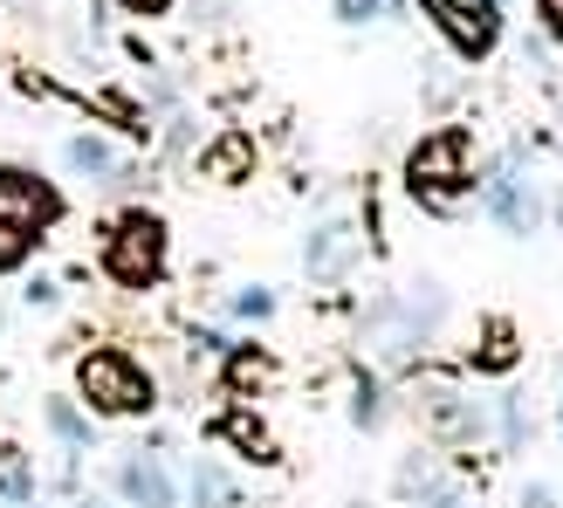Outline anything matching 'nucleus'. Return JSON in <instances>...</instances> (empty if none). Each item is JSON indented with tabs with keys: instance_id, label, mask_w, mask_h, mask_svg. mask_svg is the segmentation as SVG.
<instances>
[{
	"instance_id": "nucleus-1",
	"label": "nucleus",
	"mask_w": 563,
	"mask_h": 508,
	"mask_svg": "<svg viewBox=\"0 0 563 508\" xmlns=\"http://www.w3.org/2000/svg\"><path fill=\"white\" fill-rule=\"evenodd\" d=\"M76 406L90 419H145L158 406V378L118 344H97L76 357Z\"/></svg>"
},
{
	"instance_id": "nucleus-2",
	"label": "nucleus",
	"mask_w": 563,
	"mask_h": 508,
	"mask_svg": "<svg viewBox=\"0 0 563 508\" xmlns=\"http://www.w3.org/2000/svg\"><path fill=\"white\" fill-rule=\"evenodd\" d=\"M474 186H482V179H474V137L461 124H440V131H427L406 152V192L427 213H454Z\"/></svg>"
},
{
	"instance_id": "nucleus-3",
	"label": "nucleus",
	"mask_w": 563,
	"mask_h": 508,
	"mask_svg": "<svg viewBox=\"0 0 563 508\" xmlns=\"http://www.w3.org/2000/svg\"><path fill=\"white\" fill-rule=\"evenodd\" d=\"M165 262H173V234H165V220L131 207L103 228V275L118 281V289H158Z\"/></svg>"
},
{
	"instance_id": "nucleus-4",
	"label": "nucleus",
	"mask_w": 563,
	"mask_h": 508,
	"mask_svg": "<svg viewBox=\"0 0 563 508\" xmlns=\"http://www.w3.org/2000/svg\"><path fill=\"white\" fill-rule=\"evenodd\" d=\"M63 220V192H55L35 165H0V228H14L35 241L42 228Z\"/></svg>"
},
{
	"instance_id": "nucleus-5",
	"label": "nucleus",
	"mask_w": 563,
	"mask_h": 508,
	"mask_svg": "<svg viewBox=\"0 0 563 508\" xmlns=\"http://www.w3.org/2000/svg\"><path fill=\"white\" fill-rule=\"evenodd\" d=\"M419 8L433 14V27L467 55V63H482V55L501 42V8L495 0H419Z\"/></svg>"
},
{
	"instance_id": "nucleus-6",
	"label": "nucleus",
	"mask_w": 563,
	"mask_h": 508,
	"mask_svg": "<svg viewBox=\"0 0 563 508\" xmlns=\"http://www.w3.org/2000/svg\"><path fill=\"white\" fill-rule=\"evenodd\" d=\"M110 488H118L124 508H179V482L165 454H145V446H131V454L110 461Z\"/></svg>"
},
{
	"instance_id": "nucleus-7",
	"label": "nucleus",
	"mask_w": 563,
	"mask_h": 508,
	"mask_svg": "<svg viewBox=\"0 0 563 508\" xmlns=\"http://www.w3.org/2000/svg\"><path fill=\"white\" fill-rule=\"evenodd\" d=\"M357 254H364V241H357L351 220H323L302 241V268H309V281H344L357 268Z\"/></svg>"
},
{
	"instance_id": "nucleus-8",
	"label": "nucleus",
	"mask_w": 563,
	"mask_h": 508,
	"mask_svg": "<svg viewBox=\"0 0 563 508\" xmlns=\"http://www.w3.org/2000/svg\"><path fill=\"white\" fill-rule=\"evenodd\" d=\"M63 165L82 179V186H124L131 179V165H124V152L110 145V137H97V131H76V137H63Z\"/></svg>"
},
{
	"instance_id": "nucleus-9",
	"label": "nucleus",
	"mask_w": 563,
	"mask_h": 508,
	"mask_svg": "<svg viewBox=\"0 0 563 508\" xmlns=\"http://www.w3.org/2000/svg\"><path fill=\"white\" fill-rule=\"evenodd\" d=\"M255 165H262L255 131H220L213 145L200 152V173H207L213 186H247V179H255Z\"/></svg>"
},
{
	"instance_id": "nucleus-10",
	"label": "nucleus",
	"mask_w": 563,
	"mask_h": 508,
	"mask_svg": "<svg viewBox=\"0 0 563 508\" xmlns=\"http://www.w3.org/2000/svg\"><path fill=\"white\" fill-rule=\"evenodd\" d=\"M213 440H220V446H234V454H241V461H255V467H275V461H282L275 433H268L247 406H228V412H220V419H213Z\"/></svg>"
},
{
	"instance_id": "nucleus-11",
	"label": "nucleus",
	"mask_w": 563,
	"mask_h": 508,
	"mask_svg": "<svg viewBox=\"0 0 563 508\" xmlns=\"http://www.w3.org/2000/svg\"><path fill=\"white\" fill-rule=\"evenodd\" d=\"M522 364V336H516V323L509 317H482V344H474V372H516Z\"/></svg>"
},
{
	"instance_id": "nucleus-12",
	"label": "nucleus",
	"mask_w": 563,
	"mask_h": 508,
	"mask_svg": "<svg viewBox=\"0 0 563 508\" xmlns=\"http://www.w3.org/2000/svg\"><path fill=\"white\" fill-rule=\"evenodd\" d=\"M42 419H48V433H55V446H63L69 461L97 446V427H90V412H82L76 399H48V406H42Z\"/></svg>"
},
{
	"instance_id": "nucleus-13",
	"label": "nucleus",
	"mask_w": 563,
	"mask_h": 508,
	"mask_svg": "<svg viewBox=\"0 0 563 508\" xmlns=\"http://www.w3.org/2000/svg\"><path fill=\"white\" fill-rule=\"evenodd\" d=\"M268 372H275V364H268V351H255V344H234V357H228V385H234V391H262V385H268Z\"/></svg>"
},
{
	"instance_id": "nucleus-14",
	"label": "nucleus",
	"mask_w": 563,
	"mask_h": 508,
	"mask_svg": "<svg viewBox=\"0 0 563 508\" xmlns=\"http://www.w3.org/2000/svg\"><path fill=\"white\" fill-rule=\"evenodd\" d=\"M228 474H220L213 454H200V467H192V508H228Z\"/></svg>"
},
{
	"instance_id": "nucleus-15",
	"label": "nucleus",
	"mask_w": 563,
	"mask_h": 508,
	"mask_svg": "<svg viewBox=\"0 0 563 508\" xmlns=\"http://www.w3.org/2000/svg\"><path fill=\"white\" fill-rule=\"evenodd\" d=\"M412 501H419V508H461V482H446V474H433V482L419 488Z\"/></svg>"
},
{
	"instance_id": "nucleus-16",
	"label": "nucleus",
	"mask_w": 563,
	"mask_h": 508,
	"mask_svg": "<svg viewBox=\"0 0 563 508\" xmlns=\"http://www.w3.org/2000/svg\"><path fill=\"white\" fill-rule=\"evenodd\" d=\"M234 317H247V323H262V317H275V296H268L262 281H255V289H241V296H234Z\"/></svg>"
},
{
	"instance_id": "nucleus-17",
	"label": "nucleus",
	"mask_w": 563,
	"mask_h": 508,
	"mask_svg": "<svg viewBox=\"0 0 563 508\" xmlns=\"http://www.w3.org/2000/svg\"><path fill=\"white\" fill-rule=\"evenodd\" d=\"M0 501H35V467H8V474H0Z\"/></svg>"
},
{
	"instance_id": "nucleus-18",
	"label": "nucleus",
	"mask_w": 563,
	"mask_h": 508,
	"mask_svg": "<svg viewBox=\"0 0 563 508\" xmlns=\"http://www.w3.org/2000/svg\"><path fill=\"white\" fill-rule=\"evenodd\" d=\"M21 302H27V309H55V302H63V289H55L48 275H35V281L21 289Z\"/></svg>"
},
{
	"instance_id": "nucleus-19",
	"label": "nucleus",
	"mask_w": 563,
	"mask_h": 508,
	"mask_svg": "<svg viewBox=\"0 0 563 508\" xmlns=\"http://www.w3.org/2000/svg\"><path fill=\"white\" fill-rule=\"evenodd\" d=\"M537 27H543V35L563 48V0H537Z\"/></svg>"
},
{
	"instance_id": "nucleus-20",
	"label": "nucleus",
	"mask_w": 563,
	"mask_h": 508,
	"mask_svg": "<svg viewBox=\"0 0 563 508\" xmlns=\"http://www.w3.org/2000/svg\"><path fill=\"white\" fill-rule=\"evenodd\" d=\"M118 14H137V21H158V14H173V0H118Z\"/></svg>"
},
{
	"instance_id": "nucleus-21",
	"label": "nucleus",
	"mask_w": 563,
	"mask_h": 508,
	"mask_svg": "<svg viewBox=\"0 0 563 508\" xmlns=\"http://www.w3.org/2000/svg\"><path fill=\"white\" fill-rule=\"evenodd\" d=\"M27 254V234H14V228H0V268H14Z\"/></svg>"
},
{
	"instance_id": "nucleus-22",
	"label": "nucleus",
	"mask_w": 563,
	"mask_h": 508,
	"mask_svg": "<svg viewBox=\"0 0 563 508\" xmlns=\"http://www.w3.org/2000/svg\"><path fill=\"white\" fill-rule=\"evenodd\" d=\"M516 501H522V508H550L556 495H550V482H522V488H516Z\"/></svg>"
},
{
	"instance_id": "nucleus-23",
	"label": "nucleus",
	"mask_w": 563,
	"mask_h": 508,
	"mask_svg": "<svg viewBox=\"0 0 563 508\" xmlns=\"http://www.w3.org/2000/svg\"><path fill=\"white\" fill-rule=\"evenodd\" d=\"M385 8V0H336V14H344V21H372Z\"/></svg>"
},
{
	"instance_id": "nucleus-24",
	"label": "nucleus",
	"mask_w": 563,
	"mask_h": 508,
	"mask_svg": "<svg viewBox=\"0 0 563 508\" xmlns=\"http://www.w3.org/2000/svg\"><path fill=\"white\" fill-rule=\"evenodd\" d=\"M82 508H103V501H82Z\"/></svg>"
}]
</instances>
